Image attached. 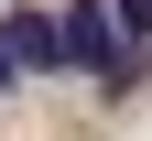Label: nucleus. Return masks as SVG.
I'll return each instance as SVG.
<instances>
[{
    "label": "nucleus",
    "mask_w": 152,
    "mask_h": 141,
    "mask_svg": "<svg viewBox=\"0 0 152 141\" xmlns=\"http://www.w3.org/2000/svg\"><path fill=\"white\" fill-rule=\"evenodd\" d=\"M0 54H11V76H65V54H54V11H0Z\"/></svg>",
    "instance_id": "obj_2"
},
{
    "label": "nucleus",
    "mask_w": 152,
    "mask_h": 141,
    "mask_svg": "<svg viewBox=\"0 0 152 141\" xmlns=\"http://www.w3.org/2000/svg\"><path fill=\"white\" fill-rule=\"evenodd\" d=\"M54 54H65V76H98L109 54H120V22H109V0H54Z\"/></svg>",
    "instance_id": "obj_1"
},
{
    "label": "nucleus",
    "mask_w": 152,
    "mask_h": 141,
    "mask_svg": "<svg viewBox=\"0 0 152 141\" xmlns=\"http://www.w3.org/2000/svg\"><path fill=\"white\" fill-rule=\"evenodd\" d=\"M11 87H22V76H11V54H0V98H11Z\"/></svg>",
    "instance_id": "obj_4"
},
{
    "label": "nucleus",
    "mask_w": 152,
    "mask_h": 141,
    "mask_svg": "<svg viewBox=\"0 0 152 141\" xmlns=\"http://www.w3.org/2000/svg\"><path fill=\"white\" fill-rule=\"evenodd\" d=\"M109 22H120V44H152V0H109Z\"/></svg>",
    "instance_id": "obj_3"
}]
</instances>
